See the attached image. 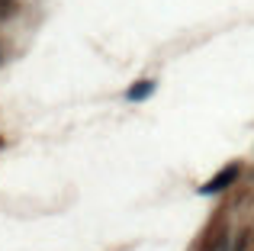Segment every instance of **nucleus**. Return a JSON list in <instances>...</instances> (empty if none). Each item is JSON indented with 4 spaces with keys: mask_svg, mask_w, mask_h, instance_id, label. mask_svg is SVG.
Wrapping results in <instances>:
<instances>
[{
    "mask_svg": "<svg viewBox=\"0 0 254 251\" xmlns=\"http://www.w3.org/2000/svg\"><path fill=\"white\" fill-rule=\"evenodd\" d=\"M235 177H238V164H232V168L219 171V174L212 177L209 184H206V187H203V193H219V190H222V187H229V184L235 181Z\"/></svg>",
    "mask_w": 254,
    "mask_h": 251,
    "instance_id": "obj_1",
    "label": "nucleus"
},
{
    "mask_svg": "<svg viewBox=\"0 0 254 251\" xmlns=\"http://www.w3.org/2000/svg\"><path fill=\"white\" fill-rule=\"evenodd\" d=\"M151 90H155V84L151 81H138V84H132L129 87V100H142V97H148Z\"/></svg>",
    "mask_w": 254,
    "mask_h": 251,
    "instance_id": "obj_2",
    "label": "nucleus"
},
{
    "mask_svg": "<svg viewBox=\"0 0 254 251\" xmlns=\"http://www.w3.org/2000/svg\"><path fill=\"white\" fill-rule=\"evenodd\" d=\"M212 251H229V242H225V239H219L216 245H212Z\"/></svg>",
    "mask_w": 254,
    "mask_h": 251,
    "instance_id": "obj_3",
    "label": "nucleus"
}]
</instances>
